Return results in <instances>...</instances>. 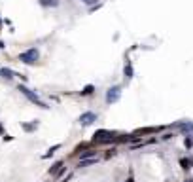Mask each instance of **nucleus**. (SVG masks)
<instances>
[{
	"label": "nucleus",
	"instance_id": "nucleus-1",
	"mask_svg": "<svg viewBox=\"0 0 193 182\" xmlns=\"http://www.w3.org/2000/svg\"><path fill=\"white\" fill-rule=\"evenodd\" d=\"M38 57H40L38 49L32 48V49H29V51H25V53H21V55H19V61L25 63V65H34V63L38 61Z\"/></svg>",
	"mask_w": 193,
	"mask_h": 182
},
{
	"label": "nucleus",
	"instance_id": "nucleus-2",
	"mask_svg": "<svg viewBox=\"0 0 193 182\" xmlns=\"http://www.w3.org/2000/svg\"><path fill=\"white\" fill-rule=\"evenodd\" d=\"M19 91H21V93L25 95L29 101H32L34 105H38V106H42V108H48V105H45V102H42V101L38 99V95H36V93H32V91H30L29 87H25V85H19Z\"/></svg>",
	"mask_w": 193,
	"mask_h": 182
},
{
	"label": "nucleus",
	"instance_id": "nucleus-3",
	"mask_svg": "<svg viewBox=\"0 0 193 182\" xmlns=\"http://www.w3.org/2000/svg\"><path fill=\"white\" fill-rule=\"evenodd\" d=\"M119 97H121V87L119 85H114L106 91V102H110V105L112 102H118Z\"/></svg>",
	"mask_w": 193,
	"mask_h": 182
},
{
	"label": "nucleus",
	"instance_id": "nucleus-4",
	"mask_svg": "<svg viewBox=\"0 0 193 182\" xmlns=\"http://www.w3.org/2000/svg\"><path fill=\"white\" fill-rule=\"evenodd\" d=\"M93 121H97V114H93V112H85V114H82L79 116V125H91Z\"/></svg>",
	"mask_w": 193,
	"mask_h": 182
},
{
	"label": "nucleus",
	"instance_id": "nucleus-5",
	"mask_svg": "<svg viewBox=\"0 0 193 182\" xmlns=\"http://www.w3.org/2000/svg\"><path fill=\"white\" fill-rule=\"evenodd\" d=\"M40 4L44 6V8H55V6H59V0H40Z\"/></svg>",
	"mask_w": 193,
	"mask_h": 182
},
{
	"label": "nucleus",
	"instance_id": "nucleus-6",
	"mask_svg": "<svg viewBox=\"0 0 193 182\" xmlns=\"http://www.w3.org/2000/svg\"><path fill=\"white\" fill-rule=\"evenodd\" d=\"M0 74H2L6 80H11V78L15 76V72H14V70H10V68H2V70H0Z\"/></svg>",
	"mask_w": 193,
	"mask_h": 182
},
{
	"label": "nucleus",
	"instance_id": "nucleus-7",
	"mask_svg": "<svg viewBox=\"0 0 193 182\" xmlns=\"http://www.w3.org/2000/svg\"><path fill=\"white\" fill-rule=\"evenodd\" d=\"M97 163V157H91V159H82L79 161V167H89V165H93Z\"/></svg>",
	"mask_w": 193,
	"mask_h": 182
},
{
	"label": "nucleus",
	"instance_id": "nucleus-8",
	"mask_svg": "<svg viewBox=\"0 0 193 182\" xmlns=\"http://www.w3.org/2000/svg\"><path fill=\"white\" fill-rule=\"evenodd\" d=\"M93 91H95V85H91V84H89V85H85L82 91H79V93H82V95H91Z\"/></svg>",
	"mask_w": 193,
	"mask_h": 182
},
{
	"label": "nucleus",
	"instance_id": "nucleus-9",
	"mask_svg": "<svg viewBox=\"0 0 193 182\" xmlns=\"http://www.w3.org/2000/svg\"><path fill=\"white\" fill-rule=\"evenodd\" d=\"M61 167H63V161H57V163H53V167L49 169V173H51V175H55L57 171H61Z\"/></svg>",
	"mask_w": 193,
	"mask_h": 182
},
{
	"label": "nucleus",
	"instance_id": "nucleus-10",
	"mask_svg": "<svg viewBox=\"0 0 193 182\" xmlns=\"http://www.w3.org/2000/svg\"><path fill=\"white\" fill-rule=\"evenodd\" d=\"M61 148V144H55V146H51L49 150H48V154H44V157H49V156H53L55 154V150H59Z\"/></svg>",
	"mask_w": 193,
	"mask_h": 182
},
{
	"label": "nucleus",
	"instance_id": "nucleus-11",
	"mask_svg": "<svg viewBox=\"0 0 193 182\" xmlns=\"http://www.w3.org/2000/svg\"><path fill=\"white\" fill-rule=\"evenodd\" d=\"M95 157V150H87V152H82V159H91Z\"/></svg>",
	"mask_w": 193,
	"mask_h": 182
},
{
	"label": "nucleus",
	"instance_id": "nucleus-12",
	"mask_svg": "<svg viewBox=\"0 0 193 182\" xmlns=\"http://www.w3.org/2000/svg\"><path fill=\"white\" fill-rule=\"evenodd\" d=\"M36 127H38V123H36V121L30 123V125H29V123H23V129H25V131H34Z\"/></svg>",
	"mask_w": 193,
	"mask_h": 182
},
{
	"label": "nucleus",
	"instance_id": "nucleus-13",
	"mask_svg": "<svg viewBox=\"0 0 193 182\" xmlns=\"http://www.w3.org/2000/svg\"><path fill=\"white\" fill-rule=\"evenodd\" d=\"M180 127L184 129V131H189V133H193V123H180Z\"/></svg>",
	"mask_w": 193,
	"mask_h": 182
},
{
	"label": "nucleus",
	"instance_id": "nucleus-14",
	"mask_svg": "<svg viewBox=\"0 0 193 182\" xmlns=\"http://www.w3.org/2000/svg\"><path fill=\"white\" fill-rule=\"evenodd\" d=\"M180 165L184 169H189L191 167V159H180Z\"/></svg>",
	"mask_w": 193,
	"mask_h": 182
},
{
	"label": "nucleus",
	"instance_id": "nucleus-15",
	"mask_svg": "<svg viewBox=\"0 0 193 182\" xmlns=\"http://www.w3.org/2000/svg\"><path fill=\"white\" fill-rule=\"evenodd\" d=\"M125 76H127V78H133V66H131V65L125 66Z\"/></svg>",
	"mask_w": 193,
	"mask_h": 182
},
{
	"label": "nucleus",
	"instance_id": "nucleus-16",
	"mask_svg": "<svg viewBox=\"0 0 193 182\" xmlns=\"http://www.w3.org/2000/svg\"><path fill=\"white\" fill-rule=\"evenodd\" d=\"M184 144H186V148H191V146H193V140H191V139H186Z\"/></svg>",
	"mask_w": 193,
	"mask_h": 182
},
{
	"label": "nucleus",
	"instance_id": "nucleus-17",
	"mask_svg": "<svg viewBox=\"0 0 193 182\" xmlns=\"http://www.w3.org/2000/svg\"><path fill=\"white\" fill-rule=\"evenodd\" d=\"M82 2H85V4H95L97 0H82Z\"/></svg>",
	"mask_w": 193,
	"mask_h": 182
},
{
	"label": "nucleus",
	"instance_id": "nucleus-18",
	"mask_svg": "<svg viewBox=\"0 0 193 182\" xmlns=\"http://www.w3.org/2000/svg\"><path fill=\"white\" fill-rule=\"evenodd\" d=\"M127 182H133V178H129V180H127Z\"/></svg>",
	"mask_w": 193,
	"mask_h": 182
},
{
	"label": "nucleus",
	"instance_id": "nucleus-19",
	"mask_svg": "<svg viewBox=\"0 0 193 182\" xmlns=\"http://www.w3.org/2000/svg\"><path fill=\"white\" fill-rule=\"evenodd\" d=\"M0 133H2V125H0Z\"/></svg>",
	"mask_w": 193,
	"mask_h": 182
},
{
	"label": "nucleus",
	"instance_id": "nucleus-20",
	"mask_svg": "<svg viewBox=\"0 0 193 182\" xmlns=\"http://www.w3.org/2000/svg\"><path fill=\"white\" fill-rule=\"evenodd\" d=\"M187 182H193V180H187Z\"/></svg>",
	"mask_w": 193,
	"mask_h": 182
}]
</instances>
